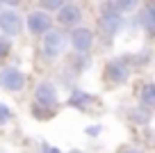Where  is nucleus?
<instances>
[{"instance_id":"nucleus-1","label":"nucleus","mask_w":155,"mask_h":153,"mask_svg":"<svg viewBox=\"0 0 155 153\" xmlns=\"http://www.w3.org/2000/svg\"><path fill=\"white\" fill-rule=\"evenodd\" d=\"M98 28L103 30V34H105V37H114L116 30L121 28V12L116 9L114 5H112V7H105V12H103L101 19H98Z\"/></svg>"},{"instance_id":"nucleus-2","label":"nucleus","mask_w":155,"mask_h":153,"mask_svg":"<svg viewBox=\"0 0 155 153\" xmlns=\"http://www.w3.org/2000/svg\"><path fill=\"white\" fill-rule=\"evenodd\" d=\"M23 85H25V76L18 69L9 66V69H2V71H0V87H2V89L18 91Z\"/></svg>"},{"instance_id":"nucleus-3","label":"nucleus","mask_w":155,"mask_h":153,"mask_svg":"<svg viewBox=\"0 0 155 153\" xmlns=\"http://www.w3.org/2000/svg\"><path fill=\"white\" fill-rule=\"evenodd\" d=\"M34 100H37L39 105H44L46 110H53V107L57 105L55 87L50 85V82H41V85H37V89H34Z\"/></svg>"},{"instance_id":"nucleus-4","label":"nucleus","mask_w":155,"mask_h":153,"mask_svg":"<svg viewBox=\"0 0 155 153\" xmlns=\"http://www.w3.org/2000/svg\"><path fill=\"white\" fill-rule=\"evenodd\" d=\"M62 50H64V37H62V32L48 30L46 37H44V53L53 59V57H57Z\"/></svg>"},{"instance_id":"nucleus-5","label":"nucleus","mask_w":155,"mask_h":153,"mask_svg":"<svg viewBox=\"0 0 155 153\" xmlns=\"http://www.w3.org/2000/svg\"><path fill=\"white\" fill-rule=\"evenodd\" d=\"M57 21L62 23V28H75V25L82 21V12H80V7H75V5H62L59 7Z\"/></svg>"},{"instance_id":"nucleus-6","label":"nucleus","mask_w":155,"mask_h":153,"mask_svg":"<svg viewBox=\"0 0 155 153\" xmlns=\"http://www.w3.org/2000/svg\"><path fill=\"white\" fill-rule=\"evenodd\" d=\"M71 43H73V48H75L78 53H87L89 48H91V43H94L91 30H87V28H75V30H73V34H71Z\"/></svg>"},{"instance_id":"nucleus-7","label":"nucleus","mask_w":155,"mask_h":153,"mask_svg":"<svg viewBox=\"0 0 155 153\" xmlns=\"http://www.w3.org/2000/svg\"><path fill=\"white\" fill-rule=\"evenodd\" d=\"M0 30L7 37H16L21 32V16L16 12H2L0 14Z\"/></svg>"},{"instance_id":"nucleus-8","label":"nucleus","mask_w":155,"mask_h":153,"mask_svg":"<svg viewBox=\"0 0 155 153\" xmlns=\"http://www.w3.org/2000/svg\"><path fill=\"white\" fill-rule=\"evenodd\" d=\"M50 23H53V19L48 14H44V12H32L28 16V28L34 34H46L50 30Z\"/></svg>"},{"instance_id":"nucleus-9","label":"nucleus","mask_w":155,"mask_h":153,"mask_svg":"<svg viewBox=\"0 0 155 153\" xmlns=\"http://www.w3.org/2000/svg\"><path fill=\"white\" fill-rule=\"evenodd\" d=\"M105 76H107V80H110V82H114V85H121V82L128 80V66L121 62V59H114V62L107 64Z\"/></svg>"},{"instance_id":"nucleus-10","label":"nucleus","mask_w":155,"mask_h":153,"mask_svg":"<svg viewBox=\"0 0 155 153\" xmlns=\"http://www.w3.org/2000/svg\"><path fill=\"white\" fill-rule=\"evenodd\" d=\"M139 23L144 30H148V32H155V7H146L144 12L139 14Z\"/></svg>"},{"instance_id":"nucleus-11","label":"nucleus","mask_w":155,"mask_h":153,"mask_svg":"<svg viewBox=\"0 0 155 153\" xmlns=\"http://www.w3.org/2000/svg\"><path fill=\"white\" fill-rule=\"evenodd\" d=\"M94 103V98L89 94H84V91H75V94L71 96V100H68V105L73 107H80V110H89V105Z\"/></svg>"},{"instance_id":"nucleus-12","label":"nucleus","mask_w":155,"mask_h":153,"mask_svg":"<svg viewBox=\"0 0 155 153\" xmlns=\"http://www.w3.org/2000/svg\"><path fill=\"white\" fill-rule=\"evenodd\" d=\"M141 100H144V105L155 107V85H146L141 89Z\"/></svg>"},{"instance_id":"nucleus-13","label":"nucleus","mask_w":155,"mask_h":153,"mask_svg":"<svg viewBox=\"0 0 155 153\" xmlns=\"http://www.w3.org/2000/svg\"><path fill=\"white\" fill-rule=\"evenodd\" d=\"M137 2H139V0H112V5H114L119 12H130V9H135Z\"/></svg>"},{"instance_id":"nucleus-14","label":"nucleus","mask_w":155,"mask_h":153,"mask_svg":"<svg viewBox=\"0 0 155 153\" xmlns=\"http://www.w3.org/2000/svg\"><path fill=\"white\" fill-rule=\"evenodd\" d=\"M39 2H41V7H46V9H59L64 0H39Z\"/></svg>"},{"instance_id":"nucleus-15","label":"nucleus","mask_w":155,"mask_h":153,"mask_svg":"<svg viewBox=\"0 0 155 153\" xmlns=\"http://www.w3.org/2000/svg\"><path fill=\"white\" fill-rule=\"evenodd\" d=\"M7 119H9V107L5 103H0V124H5Z\"/></svg>"},{"instance_id":"nucleus-16","label":"nucleus","mask_w":155,"mask_h":153,"mask_svg":"<svg viewBox=\"0 0 155 153\" xmlns=\"http://www.w3.org/2000/svg\"><path fill=\"white\" fill-rule=\"evenodd\" d=\"M9 41H7V39H0V57H5L7 53H9Z\"/></svg>"},{"instance_id":"nucleus-17","label":"nucleus","mask_w":155,"mask_h":153,"mask_svg":"<svg viewBox=\"0 0 155 153\" xmlns=\"http://www.w3.org/2000/svg\"><path fill=\"white\" fill-rule=\"evenodd\" d=\"M98 130H101V128H96V126H91V128H87V133H89V135H96Z\"/></svg>"},{"instance_id":"nucleus-18","label":"nucleus","mask_w":155,"mask_h":153,"mask_svg":"<svg viewBox=\"0 0 155 153\" xmlns=\"http://www.w3.org/2000/svg\"><path fill=\"white\" fill-rule=\"evenodd\" d=\"M2 2H7V5H18L21 0H2Z\"/></svg>"},{"instance_id":"nucleus-19","label":"nucleus","mask_w":155,"mask_h":153,"mask_svg":"<svg viewBox=\"0 0 155 153\" xmlns=\"http://www.w3.org/2000/svg\"><path fill=\"white\" fill-rule=\"evenodd\" d=\"M130 153H139V151H130Z\"/></svg>"},{"instance_id":"nucleus-20","label":"nucleus","mask_w":155,"mask_h":153,"mask_svg":"<svg viewBox=\"0 0 155 153\" xmlns=\"http://www.w3.org/2000/svg\"><path fill=\"white\" fill-rule=\"evenodd\" d=\"M0 2H2V0H0Z\"/></svg>"}]
</instances>
